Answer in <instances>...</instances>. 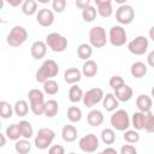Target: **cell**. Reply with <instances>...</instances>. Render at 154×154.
Here are the masks:
<instances>
[{"instance_id":"obj_1","label":"cell","mask_w":154,"mask_h":154,"mask_svg":"<svg viewBox=\"0 0 154 154\" xmlns=\"http://www.w3.org/2000/svg\"><path fill=\"white\" fill-rule=\"evenodd\" d=\"M58 73H59V65L57 64V61H54L53 59H47L42 63V65L36 71V75H35L36 82L43 84L47 79L55 77Z\"/></svg>"},{"instance_id":"obj_2","label":"cell","mask_w":154,"mask_h":154,"mask_svg":"<svg viewBox=\"0 0 154 154\" xmlns=\"http://www.w3.org/2000/svg\"><path fill=\"white\" fill-rule=\"evenodd\" d=\"M111 125L117 131H125L131 125V119L125 109H117L113 111V114L111 116Z\"/></svg>"},{"instance_id":"obj_3","label":"cell","mask_w":154,"mask_h":154,"mask_svg":"<svg viewBox=\"0 0 154 154\" xmlns=\"http://www.w3.org/2000/svg\"><path fill=\"white\" fill-rule=\"evenodd\" d=\"M30 101V109L35 116H41L45 112V96L40 89H31L28 93Z\"/></svg>"},{"instance_id":"obj_4","label":"cell","mask_w":154,"mask_h":154,"mask_svg":"<svg viewBox=\"0 0 154 154\" xmlns=\"http://www.w3.org/2000/svg\"><path fill=\"white\" fill-rule=\"evenodd\" d=\"M26 38H28L26 29L22 25H14L10 30V32L6 37V42L11 47H19L26 41Z\"/></svg>"},{"instance_id":"obj_5","label":"cell","mask_w":154,"mask_h":154,"mask_svg":"<svg viewBox=\"0 0 154 154\" xmlns=\"http://www.w3.org/2000/svg\"><path fill=\"white\" fill-rule=\"evenodd\" d=\"M55 137V132L52 130V129H48V128H41L35 137V141H34V144L37 149L40 150H43V149H47L48 147L52 146V142Z\"/></svg>"},{"instance_id":"obj_6","label":"cell","mask_w":154,"mask_h":154,"mask_svg":"<svg viewBox=\"0 0 154 154\" xmlns=\"http://www.w3.org/2000/svg\"><path fill=\"white\" fill-rule=\"evenodd\" d=\"M47 46L57 53H61L67 48V38L59 32H51L46 36Z\"/></svg>"},{"instance_id":"obj_7","label":"cell","mask_w":154,"mask_h":154,"mask_svg":"<svg viewBox=\"0 0 154 154\" xmlns=\"http://www.w3.org/2000/svg\"><path fill=\"white\" fill-rule=\"evenodd\" d=\"M108 41L106 30L102 26H93L89 30V43L93 48H102Z\"/></svg>"},{"instance_id":"obj_8","label":"cell","mask_w":154,"mask_h":154,"mask_svg":"<svg viewBox=\"0 0 154 154\" xmlns=\"http://www.w3.org/2000/svg\"><path fill=\"white\" fill-rule=\"evenodd\" d=\"M128 35L122 25H113L108 32V41L114 47H122L126 43Z\"/></svg>"},{"instance_id":"obj_9","label":"cell","mask_w":154,"mask_h":154,"mask_svg":"<svg viewBox=\"0 0 154 154\" xmlns=\"http://www.w3.org/2000/svg\"><path fill=\"white\" fill-rule=\"evenodd\" d=\"M135 18V10L131 5H120L116 11V19L120 25L130 24Z\"/></svg>"},{"instance_id":"obj_10","label":"cell","mask_w":154,"mask_h":154,"mask_svg":"<svg viewBox=\"0 0 154 154\" xmlns=\"http://www.w3.org/2000/svg\"><path fill=\"white\" fill-rule=\"evenodd\" d=\"M149 47V41L146 36H136L128 43V49L135 55H143Z\"/></svg>"},{"instance_id":"obj_11","label":"cell","mask_w":154,"mask_h":154,"mask_svg":"<svg viewBox=\"0 0 154 154\" xmlns=\"http://www.w3.org/2000/svg\"><path fill=\"white\" fill-rule=\"evenodd\" d=\"M105 94L102 91L101 88H91L89 89L88 91L84 93L83 95V105L87 106V107H94L95 105L102 102V99H103Z\"/></svg>"},{"instance_id":"obj_12","label":"cell","mask_w":154,"mask_h":154,"mask_svg":"<svg viewBox=\"0 0 154 154\" xmlns=\"http://www.w3.org/2000/svg\"><path fill=\"white\" fill-rule=\"evenodd\" d=\"M78 146L82 152L84 153H94L99 148V138L96 137L95 134H88L83 137L79 138Z\"/></svg>"},{"instance_id":"obj_13","label":"cell","mask_w":154,"mask_h":154,"mask_svg":"<svg viewBox=\"0 0 154 154\" xmlns=\"http://www.w3.org/2000/svg\"><path fill=\"white\" fill-rule=\"evenodd\" d=\"M36 20L41 26H51L54 23V13L48 8H41L36 13Z\"/></svg>"},{"instance_id":"obj_14","label":"cell","mask_w":154,"mask_h":154,"mask_svg":"<svg viewBox=\"0 0 154 154\" xmlns=\"http://www.w3.org/2000/svg\"><path fill=\"white\" fill-rule=\"evenodd\" d=\"M47 43L43 41H35L30 47V54L35 60H41L47 53Z\"/></svg>"},{"instance_id":"obj_15","label":"cell","mask_w":154,"mask_h":154,"mask_svg":"<svg viewBox=\"0 0 154 154\" xmlns=\"http://www.w3.org/2000/svg\"><path fill=\"white\" fill-rule=\"evenodd\" d=\"M82 78V71L77 67H69L64 72V81L67 84H77Z\"/></svg>"},{"instance_id":"obj_16","label":"cell","mask_w":154,"mask_h":154,"mask_svg":"<svg viewBox=\"0 0 154 154\" xmlns=\"http://www.w3.org/2000/svg\"><path fill=\"white\" fill-rule=\"evenodd\" d=\"M119 100L117 99V96L114 95V93L112 94V93H108V94H106L105 96H103V99H102V107L107 111V112H113V111H116L117 108H118V106H119Z\"/></svg>"},{"instance_id":"obj_17","label":"cell","mask_w":154,"mask_h":154,"mask_svg":"<svg viewBox=\"0 0 154 154\" xmlns=\"http://www.w3.org/2000/svg\"><path fill=\"white\" fill-rule=\"evenodd\" d=\"M136 106H137L138 111H141V112H144V113L150 112L152 106H153V99L146 94H141L136 99Z\"/></svg>"},{"instance_id":"obj_18","label":"cell","mask_w":154,"mask_h":154,"mask_svg":"<svg viewBox=\"0 0 154 154\" xmlns=\"http://www.w3.org/2000/svg\"><path fill=\"white\" fill-rule=\"evenodd\" d=\"M114 95L117 96V99L120 102H128V101L131 100V97L134 95V90L128 84H124L120 88H118V89L114 90Z\"/></svg>"},{"instance_id":"obj_19","label":"cell","mask_w":154,"mask_h":154,"mask_svg":"<svg viewBox=\"0 0 154 154\" xmlns=\"http://www.w3.org/2000/svg\"><path fill=\"white\" fill-rule=\"evenodd\" d=\"M105 120L103 113L99 109H91L87 116V122L90 126H100Z\"/></svg>"},{"instance_id":"obj_20","label":"cell","mask_w":154,"mask_h":154,"mask_svg":"<svg viewBox=\"0 0 154 154\" xmlns=\"http://www.w3.org/2000/svg\"><path fill=\"white\" fill-rule=\"evenodd\" d=\"M61 137L65 142H73L77 140V129L75 125H71V124H67V125H64L63 130H61Z\"/></svg>"},{"instance_id":"obj_21","label":"cell","mask_w":154,"mask_h":154,"mask_svg":"<svg viewBox=\"0 0 154 154\" xmlns=\"http://www.w3.org/2000/svg\"><path fill=\"white\" fill-rule=\"evenodd\" d=\"M130 73L135 78H142L147 75V65L142 61H135L130 67Z\"/></svg>"},{"instance_id":"obj_22","label":"cell","mask_w":154,"mask_h":154,"mask_svg":"<svg viewBox=\"0 0 154 154\" xmlns=\"http://www.w3.org/2000/svg\"><path fill=\"white\" fill-rule=\"evenodd\" d=\"M97 64L91 60V59H88L84 61L83 66H82V73L85 76V77H94L96 73H97Z\"/></svg>"},{"instance_id":"obj_23","label":"cell","mask_w":154,"mask_h":154,"mask_svg":"<svg viewBox=\"0 0 154 154\" xmlns=\"http://www.w3.org/2000/svg\"><path fill=\"white\" fill-rule=\"evenodd\" d=\"M77 55L82 60H88L93 55V46L90 43H81L77 48Z\"/></svg>"},{"instance_id":"obj_24","label":"cell","mask_w":154,"mask_h":154,"mask_svg":"<svg viewBox=\"0 0 154 154\" xmlns=\"http://www.w3.org/2000/svg\"><path fill=\"white\" fill-rule=\"evenodd\" d=\"M83 90L81 89V87H78L77 84H72L70 87V90H69V100L73 103L76 102H79L83 100Z\"/></svg>"},{"instance_id":"obj_25","label":"cell","mask_w":154,"mask_h":154,"mask_svg":"<svg viewBox=\"0 0 154 154\" xmlns=\"http://www.w3.org/2000/svg\"><path fill=\"white\" fill-rule=\"evenodd\" d=\"M58 111H59V105H58V102L55 100L52 99V100H48V101L45 102V112H43V114L47 118L55 117Z\"/></svg>"},{"instance_id":"obj_26","label":"cell","mask_w":154,"mask_h":154,"mask_svg":"<svg viewBox=\"0 0 154 154\" xmlns=\"http://www.w3.org/2000/svg\"><path fill=\"white\" fill-rule=\"evenodd\" d=\"M144 118H146V113L137 111L132 114L131 117V125L136 129V130H143L144 129Z\"/></svg>"},{"instance_id":"obj_27","label":"cell","mask_w":154,"mask_h":154,"mask_svg":"<svg viewBox=\"0 0 154 154\" xmlns=\"http://www.w3.org/2000/svg\"><path fill=\"white\" fill-rule=\"evenodd\" d=\"M37 1L36 0H24L22 4V12L25 16H34L37 13Z\"/></svg>"},{"instance_id":"obj_28","label":"cell","mask_w":154,"mask_h":154,"mask_svg":"<svg viewBox=\"0 0 154 154\" xmlns=\"http://www.w3.org/2000/svg\"><path fill=\"white\" fill-rule=\"evenodd\" d=\"M14 149L19 154H28L31 150V143H30L29 138L23 137L22 140H17L16 144H14Z\"/></svg>"},{"instance_id":"obj_29","label":"cell","mask_w":154,"mask_h":154,"mask_svg":"<svg viewBox=\"0 0 154 154\" xmlns=\"http://www.w3.org/2000/svg\"><path fill=\"white\" fill-rule=\"evenodd\" d=\"M13 109L18 117H25L29 112V103L25 100H18L13 105Z\"/></svg>"},{"instance_id":"obj_30","label":"cell","mask_w":154,"mask_h":154,"mask_svg":"<svg viewBox=\"0 0 154 154\" xmlns=\"http://www.w3.org/2000/svg\"><path fill=\"white\" fill-rule=\"evenodd\" d=\"M18 126H19L22 137L29 138V140L32 137V135H34V129H32V125H31L28 120H22V122H19V123H18Z\"/></svg>"},{"instance_id":"obj_31","label":"cell","mask_w":154,"mask_h":154,"mask_svg":"<svg viewBox=\"0 0 154 154\" xmlns=\"http://www.w3.org/2000/svg\"><path fill=\"white\" fill-rule=\"evenodd\" d=\"M66 116L71 123H78L82 119V109L77 106H71L67 108Z\"/></svg>"},{"instance_id":"obj_32","label":"cell","mask_w":154,"mask_h":154,"mask_svg":"<svg viewBox=\"0 0 154 154\" xmlns=\"http://www.w3.org/2000/svg\"><path fill=\"white\" fill-rule=\"evenodd\" d=\"M5 134L7 136L8 140L11 141H17L19 140V137H22V134H20V130H19V126L18 124H11L6 128L5 130Z\"/></svg>"},{"instance_id":"obj_33","label":"cell","mask_w":154,"mask_h":154,"mask_svg":"<svg viewBox=\"0 0 154 154\" xmlns=\"http://www.w3.org/2000/svg\"><path fill=\"white\" fill-rule=\"evenodd\" d=\"M96 14H97V10H96L94 6H91V5L82 10V18H83V20L87 22V23L94 22L95 18H96Z\"/></svg>"},{"instance_id":"obj_34","label":"cell","mask_w":154,"mask_h":154,"mask_svg":"<svg viewBox=\"0 0 154 154\" xmlns=\"http://www.w3.org/2000/svg\"><path fill=\"white\" fill-rule=\"evenodd\" d=\"M101 141L105 143V144H113L114 141H116V132L113 129H109V128H106L101 131Z\"/></svg>"},{"instance_id":"obj_35","label":"cell","mask_w":154,"mask_h":154,"mask_svg":"<svg viewBox=\"0 0 154 154\" xmlns=\"http://www.w3.org/2000/svg\"><path fill=\"white\" fill-rule=\"evenodd\" d=\"M13 113H14V109H13V107L10 105V102H7V101H5V100L0 101V116H1V118L8 119V118L12 117Z\"/></svg>"},{"instance_id":"obj_36","label":"cell","mask_w":154,"mask_h":154,"mask_svg":"<svg viewBox=\"0 0 154 154\" xmlns=\"http://www.w3.org/2000/svg\"><path fill=\"white\" fill-rule=\"evenodd\" d=\"M43 91L48 95H55L58 91H59V84L53 79H47L45 83H43Z\"/></svg>"},{"instance_id":"obj_37","label":"cell","mask_w":154,"mask_h":154,"mask_svg":"<svg viewBox=\"0 0 154 154\" xmlns=\"http://www.w3.org/2000/svg\"><path fill=\"white\" fill-rule=\"evenodd\" d=\"M123 138L125 140V142L128 143H136L140 141V134H138V130L134 129V130H125L124 131V135H123Z\"/></svg>"},{"instance_id":"obj_38","label":"cell","mask_w":154,"mask_h":154,"mask_svg":"<svg viewBox=\"0 0 154 154\" xmlns=\"http://www.w3.org/2000/svg\"><path fill=\"white\" fill-rule=\"evenodd\" d=\"M144 130L147 132H154V114L152 112L146 113L144 118Z\"/></svg>"},{"instance_id":"obj_39","label":"cell","mask_w":154,"mask_h":154,"mask_svg":"<svg viewBox=\"0 0 154 154\" xmlns=\"http://www.w3.org/2000/svg\"><path fill=\"white\" fill-rule=\"evenodd\" d=\"M97 13L103 17V18H108L113 14V8H112V4H107V5H101L97 6Z\"/></svg>"},{"instance_id":"obj_40","label":"cell","mask_w":154,"mask_h":154,"mask_svg":"<svg viewBox=\"0 0 154 154\" xmlns=\"http://www.w3.org/2000/svg\"><path fill=\"white\" fill-rule=\"evenodd\" d=\"M108 84H109V87H111L113 90H116V89L120 88L122 85H124L125 82H124L123 77H120V76H112V77L109 78Z\"/></svg>"},{"instance_id":"obj_41","label":"cell","mask_w":154,"mask_h":154,"mask_svg":"<svg viewBox=\"0 0 154 154\" xmlns=\"http://www.w3.org/2000/svg\"><path fill=\"white\" fill-rule=\"evenodd\" d=\"M52 7L57 13L64 12L66 8V0H52Z\"/></svg>"},{"instance_id":"obj_42","label":"cell","mask_w":154,"mask_h":154,"mask_svg":"<svg viewBox=\"0 0 154 154\" xmlns=\"http://www.w3.org/2000/svg\"><path fill=\"white\" fill-rule=\"evenodd\" d=\"M136 153H137V150H136V148L131 143L124 144L120 148V154H136Z\"/></svg>"},{"instance_id":"obj_43","label":"cell","mask_w":154,"mask_h":154,"mask_svg":"<svg viewBox=\"0 0 154 154\" xmlns=\"http://www.w3.org/2000/svg\"><path fill=\"white\" fill-rule=\"evenodd\" d=\"M48 152H49V154H64L65 153V148L63 146H60V144H53V146L49 147Z\"/></svg>"},{"instance_id":"obj_44","label":"cell","mask_w":154,"mask_h":154,"mask_svg":"<svg viewBox=\"0 0 154 154\" xmlns=\"http://www.w3.org/2000/svg\"><path fill=\"white\" fill-rule=\"evenodd\" d=\"M90 2H91V0H76L75 5H76L77 8L83 10V8L88 7V6H90Z\"/></svg>"},{"instance_id":"obj_45","label":"cell","mask_w":154,"mask_h":154,"mask_svg":"<svg viewBox=\"0 0 154 154\" xmlns=\"http://www.w3.org/2000/svg\"><path fill=\"white\" fill-rule=\"evenodd\" d=\"M4 1H6L12 7H18L19 5H22L24 2V0H4Z\"/></svg>"},{"instance_id":"obj_46","label":"cell","mask_w":154,"mask_h":154,"mask_svg":"<svg viewBox=\"0 0 154 154\" xmlns=\"http://www.w3.org/2000/svg\"><path fill=\"white\" fill-rule=\"evenodd\" d=\"M147 64L150 67H154V51H152L147 57Z\"/></svg>"},{"instance_id":"obj_47","label":"cell","mask_w":154,"mask_h":154,"mask_svg":"<svg viewBox=\"0 0 154 154\" xmlns=\"http://www.w3.org/2000/svg\"><path fill=\"white\" fill-rule=\"evenodd\" d=\"M96 6H101V5H107V4H112V0H94Z\"/></svg>"},{"instance_id":"obj_48","label":"cell","mask_w":154,"mask_h":154,"mask_svg":"<svg viewBox=\"0 0 154 154\" xmlns=\"http://www.w3.org/2000/svg\"><path fill=\"white\" fill-rule=\"evenodd\" d=\"M6 134H2L0 132V147H4L6 144Z\"/></svg>"},{"instance_id":"obj_49","label":"cell","mask_w":154,"mask_h":154,"mask_svg":"<svg viewBox=\"0 0 154 154\" xmlns=\"http://www.w3.org/2000/svg\"><path fill=\"white\" fill-rule=\"evenodd\" d=\"M102 153H103V154H106V153H112V154H117V150H116V148H112V147H107V148H105V149L102 150Z\"/></svg>"},{"instance_id":"obj_50","label":"cell","mask_w":154,"mask_h":154,"mask_svg":"<svg viewBox=\"0 0 154 154\" xmlns=\"http://www.w3.org/2000/svg\"><path fill=\"white\" fill-rule=\"evenodd\" d=\"M148 35H149V38L152 40V41H154V25L149 29V32H148Z\"/></svg>"},{"instance_id":"obj_51","label":"cell","mask_w":154,"mask_h":154,"mask_svg":"<svg viewBox=\"0 0 154 154\" xmlns=\"http://www.w3.org/2000/svg\"><path fill=\"white\" fill-rule=\"evenodd\" d=\"M113 1H116V2L119 4V5H124V4H126L128 0H113Z\"/></svg>"},{"instance_id":"obj_52","label":"cell","mask_w":154,"mask_h":154,"mask_svg":"<svg viewBox=\"0 0 154 154\" xmlns=\"http://www.w3.org/2000/svg\"><path fill=\"white\" fill-rule=\"evenodd\" d=\"M36 1H37L38 4H43V5H45V4H48L51 0H36Z\"/></svg>"},{"instance_id":"obj_53","label":"cell","mask_w":154,"mask_h":154,"mask_svg":"<svg viewBox=\"0 0 154 154\" xmlns=\"http://www.w3.org/2000/svg\"><path fill=\"white\" fill-rule=\"evenodd\" d=\"M150 94H152V99H154V87L152 88V90H150Z\"/></svg>"}]
</instances>
